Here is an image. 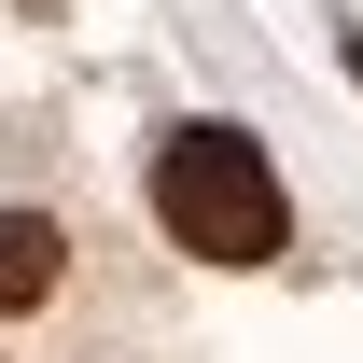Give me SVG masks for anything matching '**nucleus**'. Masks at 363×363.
I'll return each mask as SVG.
<instances>
[{
	"label": "nucleus",
	"mask_w": 363,
	"mask_h": 363,
	"mask_svg": "<svg viewBox=\"0 0 363 363\" xmlns=\"http://www.w3.org/2000/svg\"><path fill=\"white\" fill-rule=\"evenodd\" d=\"M154 224L196 252V266H279L294 252V196L238 126H168L154 140Z\"/></svg>",
	"instance_id": "f257e3e1"
},
{
	"label": "nucleus",
	"mask_w": 363,
	"mask_h": 363,
	"mask_svg": "<svg viewBox=\"0 0 363 363\" xmlns=\"http://www.w3.org/2000/svg\"><path fill=\"white\" fill-rule=\"evenodd\" d=\"M56 266H70V238H56L43 210H0V308H43Z\"/></svg>",
	"instance_id": "f03ea898"
}]
</instances>
